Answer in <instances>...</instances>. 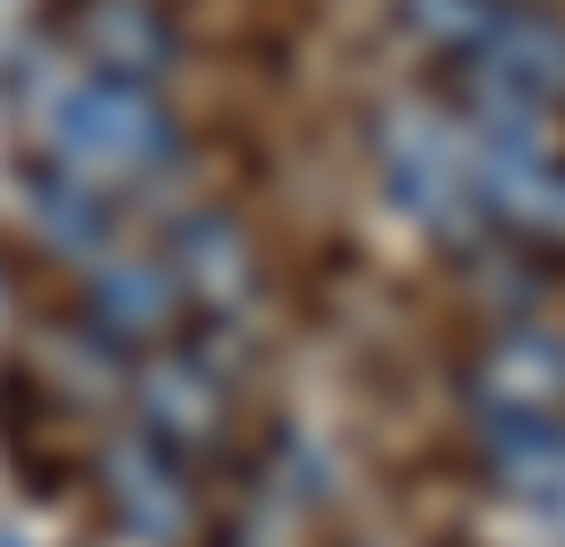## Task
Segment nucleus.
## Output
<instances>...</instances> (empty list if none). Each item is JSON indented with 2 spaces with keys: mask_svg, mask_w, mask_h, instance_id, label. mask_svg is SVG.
<instances>
[{
  "mask_svg": "<svg viewBox=\"0 0 565 547\" xmlns=\"http://www.w3.org/2000/svg\"><path fill=\"white\" fill-rule=\"evenodd\" d=\"M52 154L77 180H146L172 163V111L154 103V86L104 77V68H70L61 95L43 103Z\"/></svg>",
  "mask_w": 565,
  "mask_h": 547,
  "instance_id": "nucleus-1",
  "label": "nucleus"
},
{
  "mask_svg": "<svg viewBox=\"0 0 565 547\" xmlns=\"http://www.w3.org/2000/svg\"><path fill=\"white\" fill-rule=\"evenodd\" d=\"M462 163H471V197L497 223H514L531 239H565V154L548 137V111L480 95L471 129H462Z\"/></svg>",
  "mask_w": 565,
  "mask_h": 547,
  "instance_id": "nucleus-2",
  "label": "nucleus"
},
{
  "mask_svg": "<svg viewBox=\"0 0 565 547\" xmlns=\"http://www.w3.org/2000/svg\"><path fill=\"white\" fill-rule=\"evenodd\" d=\"M377 171H386V197L428 223V232H455L462 205H471V163H462V137L428 111V103H394L377 120Z\"/></svg>",
  "mask_w": 565,
  "mask_h": 547,
  "instance_id": "nucleus-3",
  "label": "nucleus"
},
{
  "mask_svg": "<svg viewBox=\"0 0 565 547\" xmlns=\"http://www.w3.org/2000/svg\"><path fill=\"white\" fill-rule=\"evenodd\" d=\"M480 95H505L523 111H565V18L540 9H497V26L480 34Z\"/></svg>",
  "mask_w": 565,
  "mask_h": 547,
  "instance_id": "nucleus-4",
  "label": "nucleus"
},
{
  "mask_svg": "<svg viewBox=\"0 0 565 547\" xmlns=\"http://www.w3.org/2000/svg\"><path fill=\"white\" fill-rule=\"evenodd\" d=\"M480 403H489L497 428L565 419V342L557 334H505L480 360Z\"/></svg>",
  "mask_w": 565,
  "mask_h": 547,
  "instance_id": "nucleus-5",
  "label": "nucleus"
},
{
  "mask_svg": "<svg viewBox=\"0 0 565 547\" xmlns=\"http://www.w3.org/2000/svg\"><path fill=\"white\" fill-rule=\"evenodd\" d=\"M172 52H180V34L154 0H95V9H86V61L104 68V77L154 86V77L172 68Z\"/></svg>",
  "mask_w": 565,
  "mask_h": 547,
  "instance_id": "nucleus-6",
  "label": "nucleus"
},
{
  "mask_svg": "<svg viewBox=\"0 0 565 547\" xmlns=\"http://www.w3.org/2000/svg\"><path fill=\"white\" fill-rule=\"evenodd\" d=\"M138 403H146V437L154 444H206L223 428V385L198 360H154L138 376Z\"/></svg>",
  "mask_w": 565,
  "mask_h": 547,
  "instance_id": "nucleus-7",
  "label": "nucleus"
},
{
  "mask_svg": "<svg viewBox=\"0 0 565 547\" xmlns=\"http://www.w3.org/2000/svg\"><path fill=\"white\" fill-rule=\"evenodd\" d=\"M104 471H111V505H120V522H129V530L172 539L180 522H189V479L163 462V444H120Z\"/></svg>",
  "mask_w": 565,
  "mask_h": 547,
  "instance_id": "nucleus-8",
  "label": "nucleus"
},
{
  "mask_svg": "<svg viewBox=\"0 0 565 547\" xmlns=\"http://www.w3.org/2000/svg\"><path fill=\"white\" fill-rule=\"evenodd\" d=\"M26 214H35V232H43L52 257H104V239H111L104 189H95V180H77V171H35Z\"/></svg>",
  "mask_w": 565,
  "mask_h": 547,
  "instance_id": "nucleus-9",
  "label": "nucleus"
},
{
  "mask_svg": "<svg viewBox=\"0 0 565 547\" xmlns=\"http://www.w3.org/2000/svg\"><path fill=\"white\" fill-rule=\"evenodd\" d=\"M86 300H95V325H104V334L146 342L180 317V274L172 266H104L86 282Z\"/></svg>",
  "mask_w": 565,
  "mask_h": 547,
  "instance_id": "nucleus-10",
  "label": "nucleus"
},
{
  "mask_svg": "<svg viewBox=\"0 0 565 547\" xmlns=\"http://www.w3.org/2000/svg\"><path fill=\"white\" fill-rule=\"evenodd\" d=\"M172 274H189L198 291H248V239H241V223H223V214H198L189 232H180V266Z\"/></svg>",
  "mask_w": 565,
  "mask_h": 547,
  "instance_id": "nucleus-11",
  "label": "nucleus"
},
{
  "mask_svg": "<svg viewBox=\"0 0 565 547\" xmlns=\"http://www.w3.org/2000/svg\"><path fill=\"white\" fill-rule=\"evenodd\" d=\"M505 0H403V26L437 43V52H480V34L497 26Z\"/></svg>",
  "mask_w": 565,
  "mask_h": 547,
  "instance_id": "nucleus-12",
  "label": "nucleus"
}]
</instances>
